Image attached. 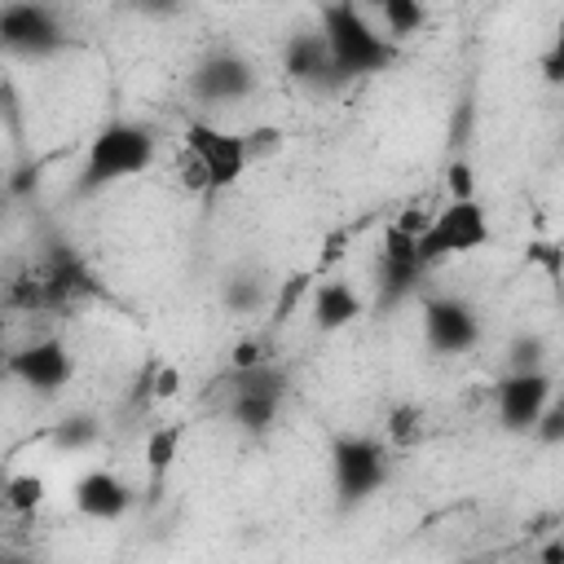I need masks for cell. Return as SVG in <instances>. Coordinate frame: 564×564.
I'll use <instances>...</instances> for the list:
<instances>
[{
  "mask_svg": "<svg viewBox=\"0 0 564 564\" xmlns=\"http://www.w3.org/2000/svg\"><path fill=\"white\" fill-rule=\"evenodd\" d=\"M432 264H423L419 242L410 229L392 225L379 242V260H375V304L379 308H397L401 300H410L423 286V273Z\"/></svg>",
  "mask_w": 564,
  "mask_h": 564,
  "instance_id": "8",
  "label": "cell"
},
{
  "mask_svg": "<svg viewBox=\"0 0 564 564\" xmlns=\"http://www.w3.org/2000/svg\"><path fill=\"white\" fill-rule=\"evenodd\" d=\"M538 366H546V339H542V335H520V339H511V348H507V370H538Z\"/></svg>",
  "mask_w": 564,
  "mask_h": 564,
  "instance_id": "23",
  "label": "cell"
},
{
  "mask_svg": "<svg viewBox=\"0 0 564 564\" xmlns=\"http://www.w3.org/2000/svg\"><path fill=\"white\" fill-rule=\"evenodd\" d=\"M48 441H53L57 449H88V445L97 441V423H93L88 414H70V419H62V423L48 432Z\"/></svg>",
  "mask_w": 564,
  "mask_h": 564,
  "instance_id": "21",
  "label": "cell"
},
{
  "mask_svg": "<svg viewBox=\"0 0 564 564\" xmlns=\"http://www.w3.org/2000/svg\"><path fill=\"white\" fill-rule=\"evenodd\" d=\"M0 48L13 57H53L66 48V26L44 0H9L0 4Z\"/></svg>",
  "mask_w": 564,
  "mask_h": 564,
  "instance_id": "7",
  "label": "cell"
},
{
  "mask_svg": "<svg viewBox=\"0 0 564 564\" xmlns=\"http://www.w3.org/2000/svg\"><path fill=\"white\" fill-rule=\"evenodd\" d=\"M555 397V375L546 366L538 370H507L494 383V405H498V423L507 432H529L538 423V414L546 410V401Z\"/></svg>",
  "mask_w": 564,
  "mask_h": 564,
  "instance_id": "12",
  "label": "cell"
},
{
  "mask_svg": "<svg viewBox=\"0 0 564 564\" xmlns=\"http://www.w3.org/2000/svg\"><path fill=\"white\" fill-rule=\"evenodd\" d=\"M529 260H542V269H546L551 282L560 278V247H555V242H533V247H529Z\"/></svg>",
  "mask_w": 564,
  "mask_h": 564,
  "instance_id": "29",
  "label": "cell"
},
{
  "mask_svg": "<svg viewBox=\"0 0 564 564\" xmlns=\"http://www.w3.org/2000/svg\"><path fill=\"white\" fill-rule=\"evenodd\" d=\"M93 273L84 264L79 251H70L66 242H57L35 269H26L13 291H9V304L13 308H66L84 295H93Z\"/></svg>",
  "mask_w": 564,
  "mask_h": 564,
  "instance_id": "4",
  "label": "cell"
},
{
  "mask_svg": "<svg viewBox=\"0 0 564 564\" xmlns=\"http://www.w3.org/2000/svg\"><path fill=\"white\" fill-rule=\"evenodd\" d=\"M44 494H48V485H44V476H35V471H18V476H9L4 480V507L13 511V516H31L40 502H44Z\"/></svg>",
  "mask_w": 564,
  "mask_h": 564,
  "instance_id": "20",
  "label": "cell"
},
{
  "mask_svg": "<svg viewBox=\"0 0 564 564\" xmlns=\"http://www.w3.org/2000/svg\"><path fill=\"white\" fill-rule=\"evenodd\" d=\"M234 370H247V366H264L269 361V344L264 339H256V335H247V339H238L234 344Z\"/></svg>",
  "mask_w": 564,
  "mask_h": 564,
  "instance_id": "27",
  "label": "cell"
},
{
  "mask_svg": "<svg viewBox=\"0 0 564 564\" xmlns=\"http://www.w3.org/2000/svg\"><path fill=\"white\" fill-rule=\"evenodd\" d=\"M304 291H308V278H304V273H300V278H291V282H286V295L278 291V300H273V322H286V313L295 308V300H300Z\"/></svg>",
  "mask_w": 564,
  "mask_h": 564,
  "instance_id": "28",
  "label": "cell"
},
{
  "mask_svg": "<svg viewBox=\"0 0 564 564\" xmlns=\"http://www.w3.org/2000/svg\"><path fill=\"white\" fill-rule=\"evenodd\" d=\"M542 560H546V564H560V560H564V542L555 538V542H551V546L542 551Z\"/></svg>",
  "mask_w": 564,
  "mask_h": 564,
  "instance_id": "32",
  "label": "cell"
},
{
  "mask_svg": "<svg viewBox=\"0 0 564 564\" xmlns=\"http://www.w3.org/2000/svg\"><path fill=\"white\" fill-rule=\"evenodd\" d=\"M423 339L432 352L441 357H458V352H471L480 344V313L471 300L463 295H427L423 300Z\"/></svg>",
  "mask_w": 564,
  "mask_h": 564,
  "instance_id": "10",
  "label": "cell"
},
{
  "mask_svg": "<svg viewBox=\"0 0 564 564\" xmlns=\"http://www.w3.org/2000/svg\"><path fill=\"white\" fill-rule=\"evenodd\" d=\"M308 313H313V326L330 335V330L352 326V322L366 313V300H361L344 278H330V282H317V286H313Z\"/></svg>",
  "mask_w": 564,
  "mask_h": 564,
  "instance_id": "16",
  "label": "cell"
},
{
  "mask_svg": "<svg viewBox=\"0 0 564 564\" xmlns=\"http://www.w3.org/2000/svg\"><path fill=\"white\" fill-rule=\"evenodd\" d=\"M388 480V445L379 436L361 432H339L330 441V485H335V507L352 511L370 502Z\"/></svg>",
  "mask_w": 564,
  "mask_h": 564,
  "instance_id": "5",
  "label": "cell"
},
{
  "mask_svg": "<svg viewBox=\"0 0 564 564\" xmlns=\"http://www.w3.org/2000/svg\"><path fill=\"white\" fill-rule=\"evenodd\" d=\"M4 357H9V352H4V322H0V370H4Z\"/></svg>",
  "mask_w": 564,
  "mask_h": 564,
  "instance_id": "33",
  "label": "cell"
},
{
  "mask_svg": "<svg viewBox=\"0 0 564 564\" xmlns=\"http://www.w3.org/2000/svg\"><path fill=\"white\" fill-rule=\"evenodd\" d=\"M234 392H229V414L242 432L260 436L278 423V410L286 401V375L264 361V366H247V370H234Z\"/></svg>",
  "mask_w": 564,
  "mask_h": 564,
  "instance_id": "9",
  "label": "cell"
},
{
  "mask_svg": "<svg viewBox=\"0 0 564 564\" xmlns=\"http://www.w3.org/2000/svg\"><path fill=\"white\" fill-rule=\"evenodd\" d=\"M445 189H449V198H476V172H471V163H449L445 167Z\"/></svg>",
  "mask_w": 564,
  "mask_h": 564,
  "instance_id": "26",
  "label": "cell"
},
{
  "mask_svg": "<svg viewBox=\"0 0 564 564\" xmlns=\"http://www.w3.org/2000/svg\"><path fill=\"white\" fill-rule=\"evenodd\" d=\"M181 441H185V427L181 423H163L145 436V467H150V480L163 485L167 471L176 467V454H181Z\"/></svg>",
  "mask_w": 564,
  "mask_h": 564,
  "instance_id": "18",
  "label": "cell"
},
{
  "mask_svg": "<svg viewBox=\"0 0 564 564\" xmlns=\"http://www.w3.org/2000/svg\"><path fill=\"white\" fill-rule=\"evenodd\" d=\"M423 436V414L419 405H392L388 410V445H414Z\"/></svg>",
  "mask_w": 564,
  "mask_h": 564,
  "instance_id": "22",
  "label": "cell"
},
{
  "mask_svg": "<svg viewBox=\"0 0 564 564\" xmlns=\"http://www.w3.org/2000/svg\"><path fill=\"white\" fill-rule=\"evenodd\" d=\"M181 141H185V185L203 194L234 189L251 167L247 132H229L212 119H189Z\"/></svg>",
  "mask_w": 564,
  "mask_h": 564,
  "instance_id": "3",
  "label": "cell"
},
{
  "mask_svg": "<svg viewBox=\"0 0 564 564\" xmlns=\"http://www.w3.org/2000/svg\"><path fill=\"white\" fill-rule=\"evenodd\" d=\"M317 31L326 40V53L344 79L379 75L397 62V40H388L357 0H326L317 13Z\"/></svg>",
  "mask_w": 564,
  "mask_h": 564,
  "instance_id": "1",
  "label": "cell"
},
{
  "mask_svg": "<svg viewBox=\"0 0 564 564\" xmlns=\"http://www.w3.org/2000/svg\"><path fill=\"white\" fill-rule=\"evenodd\" d=\"M423 264L449 260V256H471L489 242V216L476 198H449L436 216L423 220V229L414 234Z\"/></svg>",
  "mask_w": 564,
  "mask_h": 564,
  "instance_id": "6",
  "label": "cell"
},
{
  "mask_svg": "<svg viewBox=\"0 0 564 564\" xmlns=\"http://www.w3.org/2000/svg\"><path fill=\"white\" fill-rule=\"evenodd\" d=\"M154 159H159V141L145 123L110 119L106 128H97V137L84 150L79 194H97V189H110L128 176H141L154 167Z\"/></svg>",
  "mask_w": 564,
  "mask_h": 564,
  "instance_id": "2",
  "label": "cell"
},
{
  "mask_svg": "<svg viewBox=\"0 0 564 564\" xmlns=\"http://www.w3.org/2000/svg\"><path fill=\"white\" fill-rule=\"evenodd\" d=\"M542 66H546V79H551V84H560V44H551V53H546V62H542Z\"/></svg>",
  "mask_w": 564,
  "mask_h": 564,
  "instance_id": "31",
  "label": "cell"
},
{
  "mask_svg": "<svg viewBox=\"0 0 564 564\" xmlns=\"http://www.w3.org/2000/svg\"><path fill=\"white\" fill-rule=\"evenodd\" d=\"M0 555H4V551H0Z\"/></svg>",
  "mask_w": 564,
  "mask_h": 564,
  "instance_id": "34",
  "label": "cell"
},
{
  "mask_svg": "<svg viewBox=\"0 0 564 564\" xmlns=\"http://www.w3.org/2000/svg\"><path fill=\"white\" fill-rule=\"evenodd\" d=\"M220 304L229 313H238V317H251V313H260L269 304V286L256 273H234V278L220 282Z\"/></svg>",
  "mask_w": 564,
  "mask_h": 564,
  "instance_id": "19",
  "label": "cell"
},
{
  "mask_svg": "<svg viewBox=\"0 0 564 564\" xmlns=\"http://www.w3.org/2000/svg\"><path fill=\"white\" fill-rule=\"evenodd\" d=\"M361 4H370L379 13V26L388 40H410L427 22L423 0H361Z\"/></svg>",
  "mask_w": 564,
  "mask_h": 564,
  "instance_id": "17",
  "label": "cell"
},
{
  "mask_svg": "<svg viewBox=\"0 0 564 564\" xmlns=\"http://www.w3.org/2000/svg\"><path fill=\"white\" fill-rule=\"evenodd\" d=\"M4 375L18 379L22 388L40 392V397H53L62 392L70 379H75V357L62 339H35V344H22L18 352L4 357Z\"/></svg>",
  "mask_w": 564,
  "mask_h": 564,
  "instance_id": "13",
  "label": "cell"
},
{
  "mask_svg": "<svg viewBox=\"0 0 564 564\" xmlns=\"http://www.w3.org/2000/svg\"><path fill=\"white\" fill-rule=\"evenodd\" d=\"M529 432H533L542 445H560V441H564V410L555 405V397L546 401V410L538 414V423H533Z\"/></svg>",
  "mask_w": 564,
  "mask_h": 564,
  "instance_id": "24",
  "label": "cell"
},
{
  "mask_svg": "<svg viewBox=\"0 0 564 564\" xmlns=\"http://www.w3.org/2000/svg\"><path fill=\"white\" fill-rule=\"evenodd\" d=\"M0 115L9 119V128H13V132H22V110H18V93H13V84H9V79H0Z\"/></svg>",
  "mask_w": 564,
  "mask_h": 564,
  "instance_id": "30",
  "label": "cell"
},
{
  "mask_svg": "<svg viewBox=\"0 0 564 564\" xmlns=\"http://www.w3.org/2000/svg\"><path fill=\"white\" fill-rule=\"evenodd\" d=\"M128 507H132V489H128L123 476H115V471H106V467H93V471H84V476L75 480V511H79V516L106 524V520L128 516Z\"/></svg>",
  "mask_w": 564,
  "mask_h": 564,
  "instance_id": "15",
  "label": "cell"
},
{
  "mask_svg": "<svg viewBox=\"0 0 564 564\" xmlns=\"http://www.w3.org/2000/svg\"><path fill=\"white\" fill-rule=\"evenodd\" d=\"M145 388H150V397H159V401H172V397L185 388V375H181L176 366H154Z\"/></svg>",
  "mask_w": 564,
  "mask_h": 564,
  "instance_id": "25",
  "label": "cell"
},
{
  "mask_svg": "<svg viewBox=\"0 0 564 564\" xmlns=\"http://www.w3.org/2000/svg\"><path fill=\"white\" fill-rule=\"evenodd\" d=\"M282 70H286L295 84L317 88V93H335L339 84H348V79L335 70L322 31H295V35L282 44Z\"/></svg>",
  "mask_w": 564,
  "mask_h": 564,
  "instance_id": "14",
  "label": "cell"
},
{
  "mask_svg": "<svg viewBox=\"0 0 564 564\" xmlns=\"http://www.w3.org/2000/svg\"><path fill=\"white\" fill-rule=\"evenodd\" d=\"M185 88L198 106H234V101H247L256 93V66H251V57L220 48V53H207L189 70Z\"/></svg>",
  "mask_w": 564,
  "mask_h": 564,
  "instance_id": "11",
  "label": "cell"
}]
</instances>
